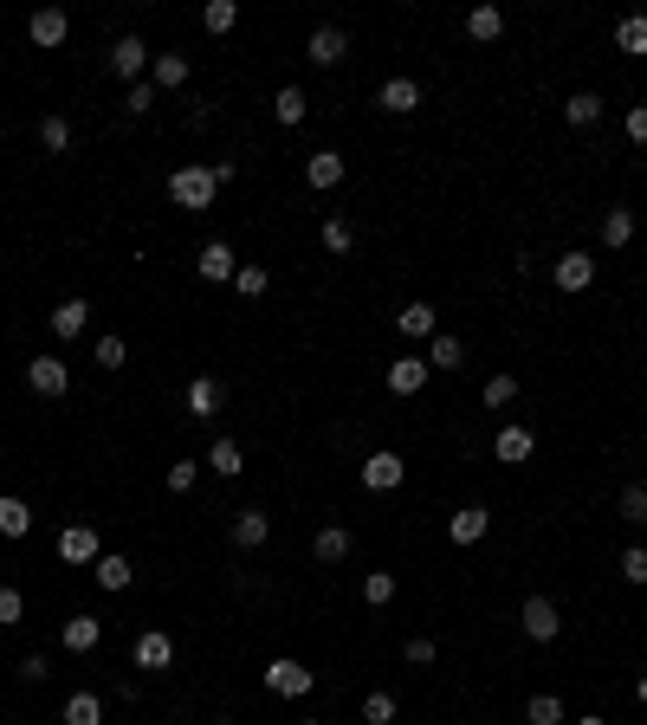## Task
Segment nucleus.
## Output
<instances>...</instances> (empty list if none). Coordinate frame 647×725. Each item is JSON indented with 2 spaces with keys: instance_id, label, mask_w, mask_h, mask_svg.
<instances>
[{
  "instance_id": "obj_1",
  "label": "nucleus",
  "mask_w": 647,
  "mask_h": 725,
  "mask_svg": "<svg viewBox=\"0 0 647 725\" xmlns=\"http://www.w3.org/2000/svg\"><path fill=\"white\" fill-rule=\"evenodd\" d=\"M227 182H233V162H188V169L169 175V201H175V208H188V214H208L214 195Z\"/></svg>"
},
{
  "instance_id": "obj_2",
  "label": "nucleus",
  "mask_w": 647,
  "mask_h": 725,
  "mask_svg": "<svg viewBox=\"0 0 647 725\" xmlns=\"http://www.w3.org/2000/svg\"><path fill=\"white\" fill-rule=\"evenodd\" d=\"M311 687H318V674H311L305 661H292V654H279V661L266 667V693H279V700H305Z\"/></svg>"
},
{
  "instance_id": "obj_3",
  "label": "nucleus",
  "mask_w": 647,
  "mask_h": 725,
  "mask_svg": "<svg viewBox=\"0 0 647 725\" xmlns=\"http://www.w3.org/2000/svg\"><path fill=\"white\" fill-rule=\"evenodd\" d=\"M104 544H98V525H65L59 531V564H98Z\"/></svg>"
},
{
  "instance_id": "obj_4",
  "label": "nucleus",
  "mask_w": 647,
  "mask_h": 725,
  "mask_svg": "<svg viewBox=\"0 0 647 725\" xmlns=\"http://www.w3.org/2000/svg\"><path fill=\"white\" fill-rule=\"evenodd\" d=\"M408 480V467H402V454H389V447H376V454L363 460V486L369 492H395Z\"/></svg>"
},
{
  "instance_id": "obj_5",
  "label": "nucleus",
  "mask_w": 647,
  "mask_h": 725,
  "mask_svg": "<svg viewBox=\"0 0 647 725\" xmlns=\"http://www.w3.org/2000/svg\"><path fill=\"white\" fill-rule=\"evenodd\" d=\"M130 654H136V667H143V674H162V667L175 661V641H169V628H143Z\"/></svg>"
},
{
  "instance_id": "obj_6",
  "label": "nucleus",
  "mask_w": 647,
  "mask_h": 725,
  "mask_svg": "<svg viewBox=\"0 0 647 725\" xmlns=\"http://www.w3.org/2000/svg\"><path fill=\"white\" fill-rule=\"evenodd\" d=\"M550 279H557V292H589V285H596V259L589 253H557V272H550Z\"/></svg>"
},
{
  "instance_id": "obj_7",
  "label": "nucleus",
  "mask_w": 647,
  "mask_h": 725,
  "mask_svg": "<svg viewBox=\"0 0 647 725\" xmlns=\"http://www.w3.org/2000/svg\"><path fill=\"white\" fill-rule=\"evenodd\" d=\"M525 635L531 641H557L563 635V615H557L550 596H531V603H525Z\"/></svg>"
},
{
  "instance_id": "obj_8",
  "label": "nucleus",
  "mask_w": 647,
  "mask_h": 725,
  "mask_svg": "<svg viewBox=\"0 0 647 725\" xmlns=\"http://www.w3.org/2000/svg\"><path fill=\"white\" fill-rule=\"evenodd\" d=\"M486 531H492V512H486V505H460V512L447 518V538L453 544H479Z\"/></svg>"
},
{
  "instance_id": "obj_9",
  "label": "nucleus",
  "mask_w": 647,
  "mask_h": 725,
  "mask_svg": "<svg viewBox=\"0 0 647 725\" xmlns=\"http://www.w3.org/2000/svg\"><path fill=\"white\" fill-rule=\"evenodd\" d=\"M26 382H33L39 395H65V389H72V369H65L59 357H33V363H26Z\"/></svg>"
},
{
  "instance_id": "obj_10",
  "label": "nucleus",
  "mask_w": 647,
  "mask_h": 725,
  "mask_svg": "<svg viewBox=\"0 0 647 725\" xmlns=\"http://www.w3.org/2000/svg\"><path fill=\"white\" fill-rule=\"evenodd\" d=\"M343 52H350V33H343V26H318V33L305 39V59L311 65H337Z\"/></svg>"
},
{
  "instance_id": "obj_11",
  "label": "nucleus",
  "mask_w": 647,
  "mask_h": 725,
  "mask_svg": "<svg viewBox=\"0 0 647 725\" xmlns=\"http://www.w3.org/2000/svg\"><path fill=\"white\" fill-rule=\"evenodd\" d=\"M143 65H149V46L136 33H123L117 46H110V72H117V78H130V85H136V72H143Z\"/></svg>"
},
{
  "instance_id": "obj_12",
  "label": "nucleus",
  "mask_w": 647,
  "mask_h": 725,
  "mask_svg": "<svg viewBox=\"0 0 647 725\" xmlns=\"http://www.w3.org/2000/svg\"><path fill=\"white\" fill-rule=\"evenodd\" d=\"M376 104L389 117H408V111H421V85H415V78H389V85L376 91Z\"/></svg>"
},
{
  "instance_id": "obj_13",
  "label": "nucleus",
  "mask_w": 647,
  "mask_h": 725,
  "mask_svg": "<svg viewBox=\"0 0 647 725\" xmlns=\"http://www.w3.org/2000/svg\"><path fill=\"white\" fill-rule=\"evenodd\" d=\"M531 447H538V434H531V428H518V421H512V428H499L492 454H499L505 467H525V460H531Z\"/></svg>"
},
{
  "instance_id": "obj_14",
  "label": "nucleus",
  "mask_w": 647,
  "mask_h": 725,
  "mask_svg": "<svg viewBox=\"0 0 647 725\" xmlns=\"http://www.w3.org/2000/svg\"><path fill=\"white\" fill-rule=\"evenodd\" d=\"M195 272H201V279H233V272H240V259H233V246L227 240H208V246H201V259H195Z\"/></svg>"
},
{
  "instance_id": "obj_15",
  "label": "nucleus",
  "mask_w": 647,
  "mask_h": 725,
  "mask_svg": "<svg viewBox=\"0 0 647 725\" xmlns=\"http://www.w3.org/2000/svg\"><path fill=\"white\" fill-rule=\"evenodd\" d=\"M389 389L395 395H421L428 389V357H395L389 363Z\"/></svg>"
},
{
  "instance_id": "obj_16",
  "label": "nucleus",
  "mask_w": 647,
  "mask_h": 725,
  "mask_svg": "<svg viewBox=\"0 0 647 725\" xmlns=\"http://www.w3.org/2000/svg\"><path fill=\"white\" fill-rule=\"evenodd\" d=\"M26 33H33V46H65V33H72V20H65V7H39Z\"/></svg>"
},
{
  "instance_id": "obj_17",
  "label": "nucleus",
  "mask_w": 647,
  "mask_h": 725,
  "mask_svg": "<svg viewBox=\"0 0 647 725\" xmlns=\"http://www.w3.org/2000/svg\"><path fill=\"white\" fill-rule=\"evenodd\" d=\"M91 577H98V590L117 596V590H130V577H136V570H130V557H123V551H104L98 564H91Z\"/></svg>"
},
{
  "instance_id": "obj_18",
  "label": "nucleus",
  "mask_w": 647,
  "mask_h": 725,
  "mask_svg": "<svg viewBox=\"0 0 647 725\" xmlns=\"http://www.w3.org/2000/svg\"><path fill=\"white\" fill-rule=\"evenodd\" d=\"M149 85H156V91H182V85H188V59H182V52H162V59H149Z\"/></svg>"
},
{
  "instance_id": "obj_19",
  "label": "nucleus",
  "mask_w": 647,
  "mask_h": 725,
  "mask_svg": "<svg viewBox=\"0 0 647 725\" xmlns=\"http://www.w3.org/2000/svg\"><path fill=\"white\" fill-rule=\"evenodd\" d=\"M266 538H272V518L266 512H233V544H240V551H259Z\"/></svg>"
},
{
  "instance_id": "obj_20",
  "label": "nucleus",
  "mask_w": 647,
  "mask_h": 725,
  "mask_svg": "<svg viewBox=\"0 0 647 725\" xmlns=\"http://www.w3.org/2000/svg\"><path fill=\"white\" fill-rule=\"evenodd\" d=\"M26 531H33V505L0 492V538H26Z\"/></svg>"
},
{
  "instance_id": "obj_21",
  "label": "nucleus",
  "mask_w": 647,
  "mask_h": 725,
  "mask_svg": "<svg viewBox=\"0 0 647 725\" xmlns=\"http://www.w3.org/2000/svg\"><path fill=\"white\" fill-rule=\"evenodd\" d=\"M305 182H311V188H337V182H343V156H337V149L305 156Z\"/></svg>"
},
{
  "instance_id": "obj_22",
  "label": "nucleus",
  "mask_w": 647,
  "mask_h": 725,
  "mask_svg": "<svg viewBox=\"0 0 647 725\" xmlns=\"http://www.w3.org/2000/svg\"><path fill=\"white\" fill-rule=\"evenodd\" d=\"M98 641H104L98 615H72V622H65V654H91Z\"/></svg>"
},
{
  "instance_id": "obj_23",
  "label": "nucleus",
  "mask_w": 647,
  "mask_h": 725,
  "mask_svg": "<svg viewBox=\"0 0 647 725\" xmlns=\"http://www.w3.org/2000/svg\"><path fill=\"white\" fill-rule=\"evenodd\" d=\"M52 331H59V337H78V331H85V324H91V305H85V298H65V305H52Z\"/></svg>"
},
{
  "instance_id": "obj_24",
  "label": "nucleus",
  "mask_w": 647,
  "mask_h": 725,
  "mask_svg": "<svg viewBox=\"0 0 647 725\" xmlns=\"http://www.w3.org/2000/svg\"><path fill=\"white\" fill-rule=\"evenodd\" d=\"M434 318H440V311L415 298V305H402V311H395V331H402V337H434Z\"/></svg>"
},
{
  "instance_id": "obj_25",
  "label": "nucleus",
  "mask_w": 647,
  "mask_h": 725,
  "mask_svg": "<svg viewBox=\"0 0 647 725\" xmlns=\"http://www.w3.org/2000/svg\"><path fill=\"white\" fill-rule=\"evenodd\" d=\"M499 33H505V13H499V7H473V13H466V39H479V46H492Z\"/></svg>"
},
{
  "instance_id": "obj_26",
  "label": "nucleus",
  "mask_w": 647,
  "mask_h": 725,
  "mask_svg": "<svg viewBox=\"0 0 647 725\" xmlns=\"http://www.w3.org/2000/svg\"><path fill=\"white\" fill-rule=\"evenodd\" d=\"M311 551H318V564H343V557H350V531H343V525H324L318 538H311Z\"/></svg>"
},
{
  "instance_id": "obj_27",
  "label": "nucleus",
  "mask_w": 647,
  "mask_h": 725,
  "mask_svg": "<svg viewBox=\"0 0 647 725\" xmlns=\"http://www.w3.org/2000/svg\"><path fill=\"white\" fill-rule=\"evenodd\" d=\"M208 467L220 473V480H240V473H246V454H240V441H214V447H208Z\"/></svg>"
},
{
  "instance_id": "obj_28",
  "label": "nucleus",
  "mask_w": 647,
  "mask_h": 725,
  "mask_svg": "<svg viewBox=\"0 0 647 725\" xmlns=\"http://www.w3.org/2000/svg\"><path fill=\"white\" fill-rule=\"evenodd\" d=\"M635 240V208H609L602 214V246H628Z\"/></svg>"
},
{
  "instance_id": "obj_29",
  "label": "nucleus",
  "mask_w": 647,
  "mask_h": 725,
  "mask_svg": "<svg viewBox=\"0 0 647 725\" xmlns=\"http://www.w3.org/2000/svg\"><path fill=\"white\" fill-rule=\"evenodd\" d=\"M65 725H104V700L98 693H72L65 700Z\"/></svg>"
},
{
  "instance_id": "obj_30",
  "label": "nucleus",
  "mask_w": 647,
  "mask_h": 725,
  "mask_svg": "<svg viewBox=\"0 0 647 725\" xmlns=\"http://www.w3.org/2000/svg\"><path fill=\"white\" fill-rule=\"evenodd\" d=\"M220 408V382L214 376H195L188 382V415H214Z\"/></svg>"
},
{
  "instance_id": "obj_31",
  "label": "nucleus",
  "mask_w": 647,
  "mask_h": 725,
  "mask_svg": "<svg viewBox=\"0 0 647 725\" xmlns=\"http://www.w3.org/2000/svg\"><path fill=\"white\" fill-rule=\"evenodd\" d=\"M201 26H208L214 39L233 33V26H240V7H233V0H208V7H201Z\"/></svg>"
},
{
  "instance_id": "obj_32",
  "label": "nucleus",
  "mask_w": 647,
  "mask_h": 725,
  "mask_svg": "<svg viewBox=\"0 0 647 725\" xmlns=\"http://www.w3.org/2000/svg\"><path fill=\"white\" fill-rule=\"evenodd\" d=\"M305 111H311V98L298 85H285L279 98H272V117H279V123H305Z\"/></svg>"
},
{
  "instance_id": "obj_33",
  "label": "nucleus",
  "mask_w": 647,
  "mask_h": 725,
  "mask_svg": "<svg viewBox=\"0 0 647 725\" xmlns=\"http://www.w3.org/2000/svg\"><path fill=\"white\" fill-rule=\"evenodd\" d=\"M615 46H622V52H635V59H641V52H647V13H628V20L615 26Z\"/></svg>"
},
{
  "instance_id": "obj_34",
  "label": "nucleus",
  "mask_w": 647,
  "mask_h": 725,
  "mask_svg": "<svg viewBox=\"0 0 647 725\" xmlns=\"http://www.w3.org/2000/svg\"><path fill=\"white\" fill-rule=\"evenodd\" d=\"M460 363H466L460 337H434V344H428V369H460Z\"/></svg>"
},
{
  "instance_id": "obj_35",
  "label": "nucleus",
  "mask_w": 647,
  "mask_h": 725,
  "mask_svg": "<svg viewBox=\"0 0 647 725\" xmlns=\"http://www.w3.org/2000/svg\"><path fill=\"white\" fill-rule=\"evenodd\" d=\"M525 725H563V700H557V693H531Z\"/></svg>"
},
{
  "instance_id": "obj_36",
  "label": "nucleus",
  "mask_w": 647,
  "mask_h": 725,
  "mask_svg": "<svg viewBox=\"0 0 647 725\" xmlns=\"http://www.w3.org/2000/svg\"><path fill=\"white\" fill-rule=\"evenodd\" d=\"M563 117H570V123H576V130H589V123H596V117H602V98H596V91H576V98H570V104H563Z\"/></svg>"
},
{
  "instance_id": "obj_37",
  "label": "nucleus",
  "mask_w": 647,
  "mask_h": 725,
  "mask_svg": "<svg viewBox=\"0 0 647 725\" xmlns=\"http://www.w3.org/2000/svg\"><path fill=\"white\" fill-rule=\"evenodd\" d=\"M363 603H369V609L395 603V577H389V570H369V577H363Z\"/></svg>"
},
{
  "instance_id": "obj_38",
  "label": "nucleus",
  "mask_w": 647,
  "mask_h": 725,
  "mask_svg": "<svg viewBox=\"0 0 647 725\" xmlns=\"http://www.w3.org/2000/svg\"><path fill=\"white\" fill-rule=\"evenodd\" d=\"M123 111L130 117H143V111H156V85H149V78H136L130 91H123Z\"/></svg>"
},
{
  "instance_id": "obj_39",
  "label": "nucleus",
  "mask_w": 647,
  "mask_h": 725,
  "mask_svg": "<svg viewBox=\"0 0 647 725\" xmlns=\"http://www.w3.org/2000/svg\"><path fill=\"white\" fill-rule=\"evenodd\" d=\"M39 143L46 149H72V123L65 117H39Z\"/></svg>"
},
{
  "instance_id": "obj_40",
  "label": "nucleus",
  "mask_w": 647,
  "mask_h": 725,
  "mask_svg": "<svg viewBox=\"0 0 647 725\" xmlns=\"http://www.w3.org/2000/svg\"><path fill=\"white\" fill-rule=\"evenodd\" d=\"M395 713H402V706H395V693H369V700H363V719L369 725H389Z\"/></svg>"
},
{
  "instance_id": "obj_41",
  "label": "nucleus",
  "mask_w": 647,
  "mask_h": 725,
  "mask_svg": "<svg viewBox=\"0 0 647 725\" xmlns=\"http://www.w3.org/2000/svg\"><path fill=\"white\" fill-rule=\"evenodd\" d=\"M350 246H356L350 221H337V214H330V221H324V253H350Z\"/></svg>"
},
{
  "instance_id": "obj_42",
  "label": "nucleus",
  "mask_w": 647,
  "mask_h": 725,
  "mask_svg": "<svg viewBox=\"0 0 647 725\" xmlns=\"http://www.w3.org/2000/svg\"><path fill=\"white\" fill-rule=\"evenodd\" d=\"M233 285H240L246 298H259V292L272 285V272H266V266H240V272H233Z\"/></svg>"
},
{
  "instance_id": "obj_43",
  "label": "nucleus",
  "mask_w": 647,
  "mask_h": 725,
  "mask_svg": "<svg viewBox=\"0 0 647 725\" xmlns=\"http://www.w3.org/2000/svg\"><path fill=\"white\" fill-rule=\"evenodd\" d=\"M512 395H518V376H492L479 402H486V408H505V402H512Z\"/></svg>"
},
{
  "instance_id": "obj_44",
  "label": "nucleus",
  "mask_w": 647,
  "mask_h": 725,
  "mask_svg": "<svg viewBox=\"0 0 647 725\" xmlns=\"http://www.w3.org/2000/svg\"><path fill=\"white\" fill-rule=\"evenodd\" d=\"M98 363L104 369H123V363H130V344H123V337H98Z\"/></svg>"
},
{
  "instance_id": "obj_45",
  "label": "nucleus",
  "mask_w": 647,
  "mask_h": 725,
  "mask_svg": "<svg viewBox=\"0 0 647 725\" xmlns=\"http://www.w3.org/2000/svg\"><path fill=\"white\" fill-rule=\"evenodd\" d=\"M622 577L628 583H647V544H628V551H622Z\"/></svg>"
},
{
  "instance_id": "obj_46",
  "label": "nucleus",
  "mask_w": 647,
  "mask_h": 725,
  "mask_svg": "<svg viewBox=\"0 0 647 725\" xmlns=\"http://www.w3.org/2000/svg\"><path fill=\"white\" fill-rule=\"evenodd\" d=\"M622 518H635V525H647V486H628V492H622Z\"/></svg>"
},
{
  "instance_id": "obj_47",
  "label": "nucleus",
  "mask_w": 647,
  "mask_h": 725,
  "mask_svg": "<svg viewBox=\"0 0 647 725\" xmlns=\"http://www.w3.org/2000/svg\"><path fill=\"white\" fill-rule=\"evenodd\" d=\"M0 622H26V603H20V590H0Z\"/></svg>"
},
{
  "instance_id": "obj_48",
  "label": "nucleus",
  "mask_w": 647,
  "mask_h": 725,
  "mask_svg": "<svg viewBox=\"0 0 647 725\" xmlns=\"http://www.w3.org/2000/svg\"><path fill=\"white\" fill-rule=\"evenodd\" d=\"M195 460H175V467H169V492H188V486H195Z\"/></svg>"
},
{
  "instance_id": "obj_49",
  "label": "nucleus",
  "mask_w": 647,
  "mask_h": 725,
  "mask_svg": "<svg viewBox=\"0 0 647 725\" xmlns=\"http://www.w3.org/2000/svg\"><path fill=\"white\" fill-rule=\"evenodd\" d=\"M622 130H628V143H647V104H628V123H622Z\"/></svg>"
},
{
  "instance_id": "obj_50",
  "label": "nucleus",
  "mask_w": 647,
  "mask_h": 725,
  "mask_svg": "<svg viewBox=\"0 0 647 725\" xmlns=\"http://www.w3.org/2000/svg\"><path fill=\"white\" fill-rule=\"evenodd\" d=\"M434 654H440V648H434V641H428V635H415V641H408V661H415V667H428V661H434Z\"/></svg>"
},
{
  "instance_id": "obj_51",
  "label": "nucleus",
  "mask_w": 647,
  "mask_h": 725,
  "mask_svg": "<svg viewBox=\"0 0 647 725\" xmlns=\"http://www.w3.org/2000/svg\"><path fill=\"white\" fill-rule=\"evenodd\" d=\"M46 674H52L46 654H26V661H20V680H46Z\"/></svg>"
},
{
  "instance_id": "obj_52",
  "label": "nucleus",
  "mask_w": 647,
  "mask_h": 725,
  "mask_svg": "<svg viewBox=\"0 0 647 725\" xmlns=\"http://www.w3.org/2000/svg\"><path fill=\"white\" fill-rule=\"evenodd\" d=\"M635 700H641V706H647V674H641V680H635Z\"/></svg>"
},
{
  "instance_id": "obj_53",
  "label": "nucleus",
  "mask_w": 647,
  "mask_h": 725,
  "mask_svg": "<svg viewBox=\"0 0 647 725\" xmlns=\"http://www.w3.org/2000/svg\"><path fill=\"white\" fill-rule=\"evenodd\" d=\"M576 725H602V719H596V713H583V719H576Z\"/></svg>"
},
{
  "instance_id": "obj_54",
  "label": "nucleus",
  "mask_w": 647,
  "mask_h": 725,
  "mask_svg": "<svg viewBox=\"0 0 647 725\" xmlns=\"http://www.w3.org/2000/svg\"><path fill=\"white\" fill-rule=\"evenodd\" d=\"M298 725H324V719H298Z\"/></svg>"
},
{
  "instance_id": "obj_55",
  "label": "nucleus",
  "mask_w": 647,
  "mask_h": 725,
  "mask_svg": "<svg viewBox=\"0 0 647 725\" xmlns=\"http://www.w3.org/2000/svg\"><path fill=\"white\" fill-rule=\"evenodd\" d=\"M214 725H233V719H214Z\"/></svg>"
}]
</instances>
